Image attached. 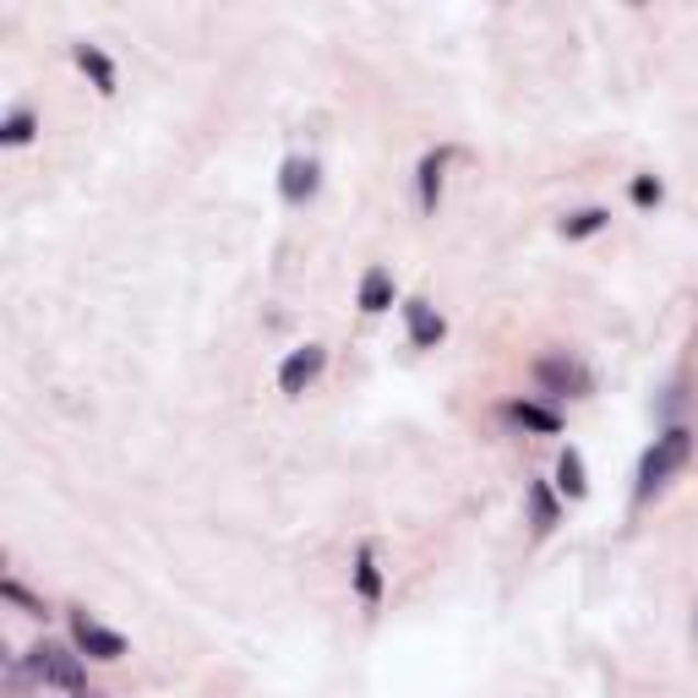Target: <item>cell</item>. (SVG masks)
Instances as JSON below:
<instances>
[{
  "instance_id": "obj_6",
  "label": "cell",
  "mask_w": 698,
  "mask_h": 698,
  "mask_svg": "<svg viewBox=\"0 0 698 698\" xmlns=\"http://www.w3.org/2000/svg\"><path fill=\"white\" fill-rule=\"evenodd\" d=\"M71 60H77V71H82V77H88L104 99H115V93H121V71H115V60H110L99 44H88V38H82V44H71Z\"/></svg>"
},
{
  "instance_id": "obj_13",
  "label": "cell",
  "mask_w": 698,
  "mask_h": 698,
  "mask_svg": "<svg viewBox=\"0 0 698 698\" xmlns=\"http://www.w3.org/2000/svg\"><path fill=\"white\" fill-rule=\"evenodd\" d=\"M355 595H361L366 606L383 600V567H377V552H372V546H355Z\"/></svg>"
},
{
  "instance_id": "obj_2",
  "label": "cell",
  "mask_w": 698,
  "mask_h": 698,
  "mask_svg": "<svg viewBox=\"0 0 698 698\" xmlns=\"http://www.w3.org/2000/svg\"><path fill=\"white\" fill-rule=\"evenodd\" d=\"M27 672H33L44 688L82 694V661H77L66 644H33V650H27Z\"/></svg>"
},
{
  "instance_id": "obj_17",
  "label": "cell",
  "mask_w": 698,
  "mask_h": 698,
  "mask_svg": "<svg viewBox=\"0 0 698 698\" xmlns=\"http://www.w3.org/2000/svg\"><path fill=\"white\" fill-rule=\"evenodd\" d=\"M628 197H633V208H661L666 202V186L655 175H633L628 180Z\"/></svg>"
},
{
  "instance_id": "obj_9",
  "label": "cell",
  "mask_w": 698,
  "mask_h": 698,
  "mask_svg": "<svg viewBox=\"0 0 698 698\" xmlns=\"http://www.w3.org/2000/svg\"><path fill=\"white\" fill-rule=\"evenodd\" d=\"M447 164H453V147H436V153H425L416 169V191H420V213H436V202H442V175H447Z\"/></svg>"
},
{
  "instance_id": "obj_19",
  "label": "cell",
  "mask_w": 698,
  "mask_h": 698,
  "mask_svg": "<svg viewBox=\"0 0 698 698\" xmlns=\"http://www.w3.org/2000/svg\"><path fill=\"white\" fill-rule=\"evenodd\" d=\"M71 698H82V694H71Z\"/></svg>"
},
{
  "instance_id": "obj_8",
  "label": "cell",
  "mask_w": 698,
  "mask_h": 698,
  "mask_svg": "<svg viewBox=\"0 0 698 698\" xmlns=\"http://www.w3.org/2000/svg\"><path fill=\"white\" fill-rule=\"evenodd\" d=\"M405 328H410V344L416 350H436L447 339V322L431 300H405Z\"/></svg>"
},
{
  "instance_id": "obj_7",
  "label": "cell",
  "mask_w": 698,
  "mask_h": 698,
  "mask_svg": "<svg viewBox=\"0 0 698 698\" xmlns=\"http://www.w3.org/2000/svg\"><path fill=\"white\" fill-rule=\"evenodd\" d=\"M317 186H322V169H317V158H284L279 169V197L289 202V208H300V202H311L317 197Z\"/></svg>"
},
{
  "instance_id": "obj_14",
  "label": "cell",
  "mask_w": 698,
  "mask_h": 698,
  "mask_svg": "<svg viewBox=\"0 0 698 698\" xmlns=\"http://www.w3.org/2000/svg\"><path fill=\"white\" fill-rule=\"evenodd\" d=\"M508 420H519L524 431H541V436H557L562 431L557 410H546V405H535V399H513V405H508Z\"/></svg>"
},
{
  "instance_id": "obj_18",
  "label": "cell",
  "mask_w": 698,
  "mask_h": 698,
  "mask_svg": "<svg viewBox=\"0 0 698 698\" xmlns=\"http://www.w3.org/2000/svg\"><path fill=\"white\" fill-rule=\"evenodd\" d=\"M0 595H5L11 606H22L27 617H44V600H38V595H27V589H22L16 578H0Z\"/></svg>"
},
{
  "instance_id": "obj_12",
  "label": "cell",
  "mask_w": 698,
  "mask_h": 698,
  "mask_svg": "<svg viewBox=\"0 0 698 698\" xmlns=\"http://www.w3.org/2000/svg\"><path fill=\"white\" fill-rule=\"evenodd\" d=\"M530 519H535V530H541V535L562 519V497H557V486H552V480H530Z\"/></svg>"
},
{
  "instance_id": "obj_3",
  "label": "cell",
  "mask_w": 698,
  "mask_h": 698,
  "mask_svg": "<svg viewBox=\"0 0 698 698\" xmlns=\"http://www.w3.org/2000/svg\"><path fill=\"white\" fill-rule=\"evenodd\" d=\"M535 383H541L546 394H567V399H589V394H595L589 366H584V361H573L567 350H562V355H541V361H535Z\"/></svg>"
},
{
  "instance_id": "obj_10",
  "label": "cell",
  "mask_w": 698,
  "mask_h": 698,
  "mask_svg": "<svg viewBox=\"0 0 698 698\" xmlns=\"http://www.w3.org/2000/svg\"><path fill=\"white\" fill-rule=\"evenodd\" d=\"M355 306H361L366 317H383V311L394 306V274H388V268H366V274H361Z\"/></svg>"
},
{
  "instance_id": "obj_11",
  "label": "cell",
  "mask_w": 698,
  "mask_h": 698,
  "mask_svg": "<svg viewBox=\"0 0 698 698\" xmlns=\"http://www.w3.org/2000/svg\"><path fill=\"white\" fill-rule=\"evenodd\" d=\"M557 491L567 502H584L589 497V475H584V453L578 447H562L557 458Z\"/></svg>"
},
{
  "instance_id": "obj_5",
  "label": "cell",
  "mask_w": 698,
  "mask_h": 698,
  "mask_svg": "<svg viewBox=\"0 0 698 698\" xmlns=\"http://www.w3.org/2000/svg\"><path fill=\"white\" fill-rule=\"evenodd\" d=\"M322 366H328V350L322 344H300V350H289L279 361V394L284 399H300L317 377H322Z\"/></svg>"
},
{
  "instance_id": "obj_16",
  "label": "cell",
  "mask_w": 698,
  "mask_h": 698,
  "mask_svg": "<svg viewBox=\"0 0 698 698\" xmlns=\"http://www.w3.org/2000/svg\"><path fill=\"white\" fill-rule=\"evenodd\" d=\"M38 132V115L33 110H11L5 121H0V147H27Z\"/></svg>"
},
{
  "instance_id": "obj_15",
  "label": "cell",
  "mask_w": 698,
  "mask_h": 698,
  "mask_svg": "<svg viewBox=\"0 0 698 698\" xmlns=\"http://www.w3.org/2000/svg\"><path fill=\"white\" fill-rule=\"evenodd\" d=\"M606 224H611L606 208H578V213H567V219L557 224V235L562 241H589V235H600Z\"/></svg>"
},
{
  "instance_id": "obj_4",
  "label": "cell",
  "mask_w": 698,
  "mask_h": 698,
  "mask_svg": "<svg viewBox=\"0 0 698 698\" xmlns=\"http://www.w3.org/2000/svg\"><path fill=\"white\" fill-rule=\"evenodd\" d=\"M71 644H77V655L104 661V666H115L126 655V639L115 628H104L99 617H88V611H71Z\"/></svg>"
},
{
  "instance_id": "obj_1",
  "label": "cell",
  "mask_w": 698,
  "mask_h": 698,
  "mask_svg": "<svg viewBox=\"0 0 698 698\" xmlns=\"http://www.w3.org/2000/svg\"><path fill=\"white\" fill-rule=\"evenodd\" d=\"M688 458H694V431H683V425L661 431V436L644 447V458H639V486H633V497L644 502L650 491H661Z\"/></svg>"
}]
</instances>
